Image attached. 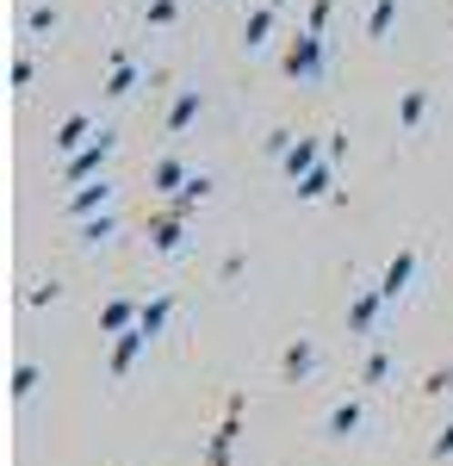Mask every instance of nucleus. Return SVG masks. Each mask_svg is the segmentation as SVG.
<instances>
[{"instance_id":"f257e3e1","label":"nucleus","mask_w":453,"mask_h":466,"mask_svg":"<svg viewBox=\"0 0 453 466\" xmlns=\"http://www.w3.org/2000/svg\"><path fill=\"white\" fill-rule=\"evenodd\" d=\"M279 69L292 75V81H323V37H317V32H298Z\"/></svg>"},{"instance_id":"f03ea898","label":"nucleus","mask_w":453,"mask_h":466,"mask_svg":"<svg viewBox=\"0 0 453 466\" xmlns=\"http://www.w3.org/2000/svg\"><path fill=\"white\" fill-rule=\"evenodd\" d=\"M112 149H118V137H112V131L100 125V137H94V144L81 149V156H69V168H63V175H69L75 187H87V180H94V175L106 168V162H112Z\"/></svg>"},{"instance_id":"7ed1b4c3","label":"nucleus","mask_w":453,"mask_h":466,"mask_svg":"<svg viewBox=\"0 0 453 466\" xmlns=\"http://www.w3.org/2000/svg\"><path fill=\"white\" fill-rule=\"evenodd\" d=\"M50 144L63 149V156H81V149L94 144V118H87V112H75V118H63V125H56V137H50Z\"/></svg>"},{"instance_id":"20e7f679","label":"nucleus","mask_w":453,"mask_h":466,"mask_svg":"<svg viewBox=\"0 0 453 466\" xmlns=\"http://www.w3.org/2000/svg\"><path fill=\"white\" fill-rule=\"evenodd\" d=\"M199 112H206V94H199V87H180L175 106H168V137H175V131H186Z\"/></svg>"},{"instance_id":"39448f33","label":"nucleus","mask_w":453,"mask_h":466,"mask_svg":"<svg viewBox=\"0 0 453 466\" xmlns=\"http://www.w3.org/2000/svg\"><path fill=\"white\" fill-rule=\"evenodd\" d=\"M323 149H329V144H317V137H298V144H292V156H286V175L305 180L311 168H323Z\"/></svg>"},{"instance_id":"423d86ee","label":"nucleus","mask_w":453,"mask_h":466,"mask_svg":"<svg viewBox=\"0 0 453 466\" xmlns=\"http://www.w3.org/2000/svg\"><path fill=\"white\" fill-rule=\"evenodd\" d=\"M106 199H112V180H87V187H75L69 212L75 218H94V212H106Z\"/></svg>"},{"instance_id":"0eeeda50","label":"nucleus","mask_w":453,"mask_h":466,"mask_svg":"<svg viewBox=\"0 0 453 466\" xmlns=\"http://www.w3.org/2000/svg\"><path fill=\"white\" fill-rule=\"evenodd\" d=\"M186 168H180L175 156H162V162H156V168H149V187H156V193H180V187H186Z\"/></svg>"},{"instance_id":"6e6552de","label":"nucleus","mask_w":453,"mask_h":466,"mask_svg":"<svg viewBox=\"0 0 453 466\" xmlns=\"http://www.w3.org/2000/svg\"><path fill=\"white\" fill-rule=\"evenodd\" d=\"M274 13H279V6H255V13L243 19V44H248V50H255V44H267V32H274Z\"/></svg>"},{"instance_id":"1a4fd4ad","label":"nucleus","mask_w":453,"mask_h":466,"mask_svg":"<svg viewBox=\"0 0 453 466\" xmlns=\"http://www.w3.org/2000/svg\"><path fill=\"white\" fill-rule=\"evenodd\" d=\"M422 112H428V87H410V94L398 100V125H404V131H417Z\"/></svg>"},{"instance_id":"9d476101","label":"nucleus","mask_w":453,"mask_h":466,"mask_svg":"<svg viewBox=\"0 0 453 466\" xmlns=\"http://www.w3.org/2000/svg\"><path fill=\"white\" fill-rule=\"evenodd\" d=\"M206 193H211V180H206V175H193V180H186V187L175 193V206H168V212H175V218H186L193 206H199V199H206Z\"/></svg>"},{"instance_id":"9b49d317","label":"nucleus","mask_w":453,"mask_h":466,"mask_svg":"<svg viewBox=\"0 0 453 466\" xmlns=\"http://www.w3.org/2000/svg\"><path fill=\"white\" fill-rule=\"evenodd\" d=\"M391 19H398V0H373V13H367V37H385V32H391Z\"/></svg>"},{"instance_id":"f8f14e48","label":"nucleus","mask_w":453,"mask_h":466,"mask_svg":"<svg viewBox=\"0 0 453 466\" xmlns=\"http://www.w3.org/2000/svg\"><path fill=\"white\" fill-rule=\"evenodd\" d=\"M329 180H336V175H329V162H323V168H311L292 193H298V199H323V193H329Z\"/></svg>"},{"instance_id":"ddd939ff","label":"nucleus","mask_w":453,"mask_h":466,"mask_svg":"<svg viewBox=\"0 0 453 466\" xmlns=\"http://www.w3.org/2000/svg\"><path fill=\"white\" fill-rule=\"evenodd\" d=\"M131 87H137V69H131V63H125V56H118V69L106 75V94H112V100H125V94H131Z\"/></svg>"},{"instance_id":"4468645a","label":"nucleus","mask_w":453,"mask_h":466,"mask_svg":"<svg viewBox=\"0 0 453 466\" xmlns=\"http://www.w3.org/2000/svg\"><path fill=\"white\" fill-rule=\"evenodd\" d=\"M149 237H156V249H175V243H180V218H175V212H162L156 224H149Z\"/></svg>"},{"instance_id":"2eb2a0df","label":"nucleus","mask_w":453,"mask_h":466,"mask_svg":"<svg viewBox=\"0 0 453 466\" xmlns=\"http://www.w3.org/2000/svg\"><path fill=\"white\" fill-rule=\"evenodd\" d=\"M410 274H417V255H398V261H391V274H385V299H398V287H404Z\"/></svg>"},{"instance_id":"dca6fc26","label":"nucleus","mask_w":453,"mask_h":466,"mask_svg":"<svg viewBox=\"0 0 453 466\" xmlns=\"http://www.w3.org/2000/svg\"><path fill=\"white\" fill-rule=\"evenodd\" d=\"M329 13H336V0H311V13H305V32H329Z\"/></svg>"},{"instance_id":"f3484780","label":"nucleus","mask_w":453,"mask_h":466,"mask_svg":"<svg viewBox=\"0 0 453 466\" xmlns=\"http://www.w3.org/2000/svg\"><path fill=\"white\" fill-rule=\"evenodd\" d=\"M25 32H56V13H50V6H32V13H25Z\"/></svg>"},{"instance_id":"a211bd4d","label":"nucleus","mask_w":453,"mask_h":466,"mask_svg":"<svg viewBox=\"0 0 453 466\" xmlns=\"http://www.w3.org/2000/svg\"><path fill=\"white\" fill-rule=\"evenodd\" d=\"M175 13H180L175 0H149V25H175Z\"/></svg>"},{"instance_id":"6ab92c4d","label":"nucleus","mask_w":453,"mask_h":466,"mask_svg":"<svg viewBox=\"0 0 453 466\" xmlns=\"http://www.w3.org/2000/svg\"><path fill=\"white\" fill-rule=\"evenodd\" d=\"M162 318H168V299H162V305H149V311H143V336H149V329H162Z\"/></svg>"},{"instance_id":"aec40b11","label":"nucleus","mask_w":453,"mask_h":466,"mask_svg":"<svg viewBox=\"0 0 453 466\" xmlns=\"http://www.w3.org/2000/svg\"><path fill=\"white\" fill-rule=\"evenodd\" d=\"M32 75H37L32 56H19V63H13V87H32Z\"/></svg>"}]
</instances>
